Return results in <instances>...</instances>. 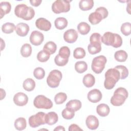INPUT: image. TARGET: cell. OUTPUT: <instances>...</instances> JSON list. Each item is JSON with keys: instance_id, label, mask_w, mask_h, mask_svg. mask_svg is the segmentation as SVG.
<instances>
[{"instance_id": "39", "label": "cell", "mask_w": 131, "mask_h": 131, "mask_svg": "<svg viewBox=\"0 0 131 131\" xmlns=\"http://www.w3.org/2000/svg\"><path fill=\"white\" fill-rule=\"evenodd\" d=\"M85 56V51L83 48L81 47L76 48L73 52V56L75 59L83 58Z\"/></svg>"}, {"instance_id": "18", "label": "cell", "mask_w": 131, "mask_h": 131, "mask_svg": "<svg viewBox=\"0 0 131 131\" xmlns=\"http://www.w3.org/2000/svg\"><path fill=\"white\" fill-rule=\"evenodd\" d=\"M97 113L101 117L107 116L110 112V108L108 105L105 103H101L97 105L96 108Z\"/></svg>"}, {"instance_id": "31", "label": "cell", "mask_w": 131, "mask_h": 131, "mask_svg": "<svg viewBox=\"0 0 131 131\" xmlns=\"http://www.w3.org/2000/svg\"><path fill=\"white\" fill-rule=\"evenodd\" d=\"M32 47L29 43L24 44L20 49V54L24 57H28L31 55Z\"/></svg>"}, {"instance_id": "30", "label": "cell", "mask_w": 131, "mask_h": 131, "mask_svg": "<svg viewBox=\"0 0 131 131\" xmlns=\"http://www.w3.org/2000/svg\"><path fill=\"white\" fill-rule=\"evenodd\" d=\"M75 69L78 73H82L88 69V64L84 61H79L75 64Z\"/></svg>"}, {"instance_id": "21", "label": "cell", "mask_w": 131, "mask_h": 131, "mask_svg": "<svg viewBox=\"0 0 131 131\" xmlns=\"http://www.w3.org/2000/svg\"><path fill=\"white\" fill-rule=\"evenodd\" d=\"M11 9V5L8 2H2L0 3L1 10V18L8 13H9Z\"/></svg>"}, {"instance_id": "41", "label": "cell", "mask_w": 131, "mask_h": 131, "mask_svg": "<svg viewBox=\"0 0 131 131\" xmlns=\"http://www.w3.org/2000/svg\"><path fill=\"white\" fill-rule=\"evenodd\" d=\"M33 75L37 79H42L45 76V71L43 68L37 67L34 69L33 71Z\"/></svg>"}, {"instance_id": "43", "label": "cell", "mask_w": 131, "mask_h": 131, "mask_svg": "<svg viewBox=\"0 0 131 131\" xmlns=\"http://www.w3.org/2000/svg\"><path fill=\"white\" fill-rule=\"evenodd\" d=\"M90 43L92 42H98L101 43V36L98 33H93L90 38Z\"/></svg>"}, {"instance_id": "37", "label": "cell", "mask_w": 131, "mask_h": 131, "mask_svg": "<svg viewBox=\"0 0 131 131\" xmlns=\"http://www.w3.org/2000/svg\"><path fill=\"white\" fill-rule=\"evenodd\" d=\"M115 69L118 70L120 74V79H124L128 75V71L126 67L122 65L117 66L115 67Z\"/></svg>"}, {"instance_id": "14", "label": "cell", "mask_w": 131, "mask_h": 131, "mask_svg": "<svg viewBox=\"0 0 131 131\" xmlns=\"http://www.w3.org/2000/svg\"><path fill=\"white\" fill-rule=\"evenodd\" d=\"M35 25L38 29L45 31H49L51 28L50 21L43 17L38 18L35 21Z\"/></svg>"}, {"instance_id": "12", "label": "cell", "mask_w": 131, "mask_h": 131, "mask_svg": "<svg viewBox=\"0 0 131 131\" xmlns=\"http://www.w3.org/2000/svg\"><path fill=\"white\" fill-rule=\"evenodd\" d=\"M78 37V33L74 29H69L63 34L64 40L68 43L75 42Z\"/></svg>"}, {"instance_id": "44", "label": "cell", "mask_w": 131, "mask_h": 131, "mask_svg": "<svg viewBox=\"0 0 131 131\" xmlns=\"http://www.w3.org/2000/svg\"><path fill=\"white\" fill-rule=\"evenodd\" d=\"M95 11H97L98 12H99L102 16V19H104L105 18H106L108 16V12L107 10L103 7H100L97 8Z\"/></svg>"}, {"instance_id": "19", "label": "cell", "mask_w": 131, "mask_h": 131, "mask_svg": "<svg viewBox=\"0 0 131 131\" xmlns=\"http://www.w3.org/2000/svg\"><path fill=\"white\" fill-rule=\"evenodd\" d=\"M82 82L86 88L92 87L95 83V78L91 74H87L83 78Z\"/></svg>"}, {"instance_id": "27", "label": "cell", "mask_w": 131, "mask_h": 131, "mask_svg": "<svg viewBox=\"0 0 131 131\" xmlns=\"http://www.w3.org/2000/svg\"><path fill=\"white\" fill-rule=\"evenodd\" d=\"M66 107L70 108L75 112H76L81 107V102L80 100L77 99L71 100L67 103Z\"/></svg>"}, {"instance_id": "26", "label": "cell", "mask_w": 131, "mask_h": 131, "mask_svg": "<svg viewBox=\"0 0 131 131\" xmlns=\"http://www.w3.org/2000/svg\"><path fill=\"white\" fill-rule=\"evenodd\" d=\"M15 128L18 130L25 129L27 126L26 120L25 118L19 117L16 119L14 122Z\"/></svg>"}, {"instance_id": "34", "label": "cell", "mask_w": 131, "mask_h": 131, "mask_svg": "<svg viewBox=\"0 0 131 131\" xmlns=\"http://www.w3.org/2000/svg\"><path fill=\"white\" fill-rule=\"evenodd\" d=\"M62 116L63 118L67 120L72 119L75 116V111L72 109L66 107L63 109L61 113Z\"/></svg>"}, {"instance_id": "35", "label": "cell", "mask_w": 131, "mask_h": 131, "mask_svg": "<svg viewBox=\"0 0 131 131\" xmlns=\"http://www.w3.org/2000/svg\"><path fill=\"white\" fill-rule=\"evenodd\" d=\"M50 56V54L46 51L42 50L39 51L37 55V60L41 62H44L48 60Z\"/></svg>"}, {"instance_id": "13", "label": "cell", "mask_w": 131, "mask_h": 131, "mask_svg": "<svg viewBox=\"0 0 131 131\" xmlns=\"http://www.w3.org/2000/svg\"><path fill=\"white\" fill-rule=\"evenodd\" d=\"M102 95L100 90L95 89L91 90L88 94V100L92 103H97L101 100Z\"/></svg>"}, {"instance_id": "17", "label": "cell", "mask_w": 131, "mask_h": 131, "mask_svg": "<svg viewBox=\"0 0 131 131\" xmlns=\"http://www.w3.org/2000/svg\"><path fill=\"white\" fill-rule=\"evenodd\" d=\"M45 120L46 124L52 125L55 124L58 120L57 114L54 112H50L45 115Z\"/></svg>"}, {"instance_id": "1", "label": "cell", "mask_w": 131, "mask_h": 131, "mask_svg": "<svg viewBox=\"0 0 131 131\" xmlns=\"http://www.w3.org/2000/svg\"><path fill=\"white\" fill-rule=\"evenodd\" d=\"M105 78L104 88L107 90H111L114 88L116 83L120 79V74L116 69H109L105 73Z\"/></svg>"}, {"instance_id": "20", "label": "cell", "mask_w": 131, "mask_h": 131, "mask_svg": "<svg viewBox=\"0 0 131 131\" xmlns=\"http://www.w3.org/2000/svg\"><path fill=\"white\" fill-rule=\"evenodd\" d=\"M88 50L90 54L92 55L97 54L101 51V43L98 42L90 43L88 46Z\"/></svg>"}, {"instance_id": "29", "label": "cell", "mask_w": 131, "mask_h": 131, "mask_svg": "<svg viewBox=\"0 0 131 131\" xmlns=\"http://www.w3.org/2000/svg\"><path fill=\"white\" fill-rule=\"evenodd\" d=\"M115 59L119 62H124L127 58L128 55L124 50H119L115 52L114 55Z\"/></svg>"}, {"instance_id": "6", "label": "cell", "mask_w": 131, "mask_h": 131, "mask_svg": "<svg viewBox=\"0 0 131 131\" xmlns=\"http://www.w3.org/2000/svg\"><path fill=\"white\" fill-rule=\"evenodd\" d=\"M62 73L58 70L51 71L47 78V82L48 85L52 88H56L59 85L60 81L62 79Z\"/></svg>"}, {"instance_id": "47", "label": "cell", "mask_w": 131, "mask_h": 131, "mask_svg": "<svg viewBox=\"0 0 131 131\" xmlns=\"http://www.w3.org/2000/svg\"><path fill=\"white\" fill-rule=\"evenodd\" d=\"M0 90H1V100H2L6 96V92H5V90H4L3 89H1Z\"/></svg>"}, {"instance_id": "11", "label": "cell", "mask_w": 131, "mask_h": 131, "mask_svg": "<svg viewBox=\"0 0 131 131\" xmlns=\"http://www.w3.org/2000/svg\"><path fill=\"white\" fill-rule=\"evenodd\" d=\"M13 102L17 106H24L28 102V97L26 94L23 92H18L13 97Z\"/></svg>"}, {"instance_id": "40", "label": "cell", "mask_w": 131, "mask_h": 131, "mask_svg": "<svg viewBox=\"0 0 131 131\" xmlns=\"http://www.w3.org/2000/svg\"><path fill=\"white\" fill-rule=\"evenodd\" d=\"M121 32L125 36H128L131 33V24L129 22L123 23L121 26Z\"/></svg>"}, {"instance_id": "23", "label": "cell", "mask_w": 131, "mask_h": 131, "mask_svg": "<svg viewBox=\"0 0 131 131\" xmlns=\"http://www.w3.org/2000/svg\"><path fill=\"white\" fill-rule=\"evenodd\" d=\"M94 6L93 0H81L79 3V8L82 11L91 10Z\"/></svg>"}, {"instance_id": "42", "label": "cell", "mask_w": 131, "mask_h": 131, "mask_svg": "<svg viewBox=\"0 0 131 131\" xmlns=\"http://www.w3.org/2000/svg\"><path fill=\"white\" fill-rule=\"evenodd\" d=\"M68 61H69V59L61 58L59 56L58 54H57L54 58V62L55 64L58 66H61V67L64 66L66 64H67V63L68 62Z\"/></svg>"}, {"instance_id": "46", "label": "cell", "mask_w": 131, "mask_h": 131, "mask_svg": "<svg viewBox=\"0 0 131 131\" xmlns=\"http://www.w3.org/2000/svg\"><path fill=\"white\" fill-rule=\"evenodd\" d=\"M42 1L41 0H31L30 1V3L34 7H37L40 5V4L41 3Z\"/></svg>"}, {"instance_id": "3", "label": "cell", "mask_w": 131, "mask_h": 131, "mask_svg": "<svg viewBox=\"0 0 131 131\" xmlns=\"http://www.w3.org/2000/svg\"><path fill=\"white\" fill-rule=\"evenodd\" d=\"M101 42L106 46H112L117 48L122 44V39L120 35L111 32H105L101 37Z\"/></svg>"}, {"instance_id": "38", "label": "cell", "mask_w": 131, "mask_h": 131, "mask_svg": "<svg viewBox=\"0 0 131 131\" xmlns=\"http://www.w3.org/2000/svg\"><path fill=\"white\" fill-rule=\"evenodd\" d=\"M58 55L61 58L69 59L70 55V49L67 46H63L61 47L59 49Z\"/></svg>"}, {"instance_id": "49", "label": "cell", "mask_w": 131, "mask_h": 131, "mask_svg": "<svg viewBox=\"0 0 131 131\" xmlns=\"http://www.w3.org/2000/svg\"><path fill=\"white\" fill-rule=\"evenodd\" d=\"M1 51H2L4 49V48H5V42L4 41V40L2 38H1Z\"/></svg>"}, {"instance_id": "4", "label": "cell", "mask_w": 131, "mask_h": 131, "mask_svg": "<svg viewBox=\"0 0 131 131\" xmlns=\"http://www.w3.org/2000/svg\"><path fill=\"white\" fill-rule=\"evenodd\" d=\"M128 96V92L125 88H118L115 90L113 96L111 97V103L114 106H120L124 103Z\"/></svg>"}, {"instance_id": "7", "label": "cell", "mask_w": 131, "mask_h": 131, "mask_svg": "<svg viewBox=\"0 0 131 131\" xmlns=\"http://www.w3.org/2000/svg\"><path fill=\"white\" fill-rule=\"evenodd\" d=\"M106 61V58L103 55H99L94 57L91 65L92 71L96 74L101 73L105 68Z\"/></svg>"}, {"instance_id": "15", "label": "cell", "mask_w": 131, "mask_h": 131, "mask_svg": "<svg viewBox=\"0 0 131 131\" xmlns=\"http://www.w3.org/2000/svg\"><path fill=\"white\" fill-rule=\"evenodd\" d=\"M85 124L88 128L91 130L97 129L99 126V120L98 118L93 115H89L85 120Z\"/></svg>"}, {"instance_id": "28", "label": "cell", "mask_w": 131, "mask_h": 131, "mask_svg": "<svg viewBox=\"0 0 131 131\" xmlns=\"http://www.w3.org/2000/svg\"><path fill=\"white\" fill-rule=\"evenodd\" d=\"M78 32L82 35H86L89 33L91 30L90 26L85 22H81L77 26Z\"/></svg>"}, {"instance_id": "8", "label": "cell", "mask_w": 131, "mask_h": 131, "mask_svg": "<svg viewBox=\"0 0 131 131\" xmlns=\"http://www.w3.org/2000/svg\"><path fill=\"white\" fill-rule=\"evenodd\" d=\"M33 104L37 108L50 109L53 106L52 101L45 96L44 95H39L37 96L34 99Z\"/></svg>"}, {"instance_id": "25", "label": "cell", "mask_w": 131, "mask_h": 131, "mask_svg": "<svg viewBox=\"0 0 131 131\" xmlns=\"http://www.w3.org/2000/svg\"><path fill=\"white\" fill-rule=\"evenodd\" d=\"M23 86L25 90L31 92L33 91L35 87V82L32 78H27L24 80Z\"/></svg>"}, {"instance_id": "32", "label": "cell", "mask_w": 131, "mask_h": 131, "mask_svg": "<svg viewBox=\"0 0 131 131\" xmlns=\"http://www.w3.org/2000/svg\"><path fill=\"white\" fill-rule=\"evenodd\" d=\"M57 46L53 41L47 42L43 46V50L46 51L51 54H53L56 51Z\"/></svg>"}, {"instance_id": "24", "label": "cell", "mask_w": 131, "mask_h": 131, "mask_svg": "<svg viewBox=\"0 0 131 131\" xmlns=\"http://www.w3.org/2000/svg\"><path fill=\"white\" fill-rule=\"evenodd\" d=\"M68 20L67 19L63 17H60L57 18L54 21V25L56 27L58 30H63L66 28L68 26Z\"/></svg>"}, {"instance_id": "36", "label": "cell", "mask_w": 131, "mask_h": 131, "mask_svg": "<svg viewBox=\"0 0 131 131\" xmlns=\"http://www.w3.org/2000/svg\"><path fill=\"white\" fill-rule=\"evenodd\" d=\"M67 99V95L66 93L60 92L57 94L54 97V101L56 104H60L64 102Z\"/></svg>"}, {"instance_id": "5", "label": "cell", "mask_w": 131, "mask_h": 131, "mask_svg": "<svg viewBox=\"0 0 131 131\" xmlns=\"http://www.w3.org/2000/svg\"><path fill=\"white\" fill-rule=\"evenodd\" d=\"M68 0H56L52 5V10L55 14L67 12L70 10V2Z\"/></svg>"}, {"instance_id": "33", "label": "cell", "mask_w": 131, "mask_h": 131, "mask_svg": "<svg viewBox=\"0 0 131 131\" xmlns=\"http://www.w3.org/2000/svg\"><path fill=\"white\" fill-rule=\"evenodd\" d=\"M15 26L12 23H6L3 25L2 27V31L6 34H10L15 30Z\"/></svg>"}, {"instance_id": "10", "label": "cell", "mask_w": 131, "mask_h": 131, "mask_svg": "<svg viewBox=\"0 0 131 131\" xmlns=\"http://www.w3.org/2000/svg\"><path fill=\"white\" fill-rule=\"evenodd\" d=\"M43 34L38 31H33L30 36V41L34 46H39L43 41Z\"/></svg>"}, {"instance_id": "45", "label": "cell", "mask_w": 131, "mask_h": 131, "mask_svg": "<svg viewBox=\"0 0 131 131\" xmlns=\"http://www.w3.org/2000/svg\"><path fill=\"white\" fill-rule=\"evenodd\" d=\"M69 131H78V130H82V129L80 128V127L76 124H72L71 125H70L69 127Z\"/></svg>"}, {"instance_id": "48", "label": "cell", "mask_w": 131, "mask_h": 131, "mask_svg": "<svg viewBox=\"0 0 131 131\" xmlns=\"http://www.w3.org/2000/svg\"><path fill=\"white\" fill-rule=\"evenodd\" d=\"M65 129L62 126H58L55 128L54 129V130H64Z\"/></svg>"}, {"instance_id": "2", "label": "cell", "mask_w": 131, "mask_h": 131, "mask_svg": "<svg viewBox=\"0 0 131 131\" xmlns=\"http://www.w3.org/2000/svg\"><path fill=\"white\" fill-rule=\"evenodd\" d=\"M15 15L25 20H29L32 19L35 15V11L31 7H28L26 5L21 4L17 5L14 9Z\"/></svg>"}, {"instance_id": "9", "label": "cell", "mask_w": 131, "mask_h": 131, "mask_svg": "<svg viewBox=\"0 0 131 131\" xmlns=\"http://www.w3.org/2000/svg\"><path fill=\"white\" fill-rule=\"evenodd\" d=\"M46 114L42 112H38L34 115L30 116L29 118V124L33 128L37 127L46 123L45 120Z\"/></svg>"}, {"instance_id": "16", "label": "cell", "mask_w": 131, "mask_h": 131, "mask_svg": "<svg viewBox=\"0 0 131 131\" xmlns=\"http://www.w3.org/2000/svg\"><path fill=\"white\" fill-rule=\"evenodd\" d=\"M29 26L26 23H18L15 27V32L16 34L21 37L26 36L29 31Z\"/></svg>"}, {"instance_id": "22", "label": "cell", "mask_w": 131, "mask_h": 131, "mask_svg": "<svg viewBox=\"0 0 131 131\" xmlns=\"http://www.w3.org/2000/svg\"><path fill=\"white\" fill-rule=\"evenodd\" d=\"M102 19L101 15L98 12L95 11L89 15V21L93 25L98 24Z\"/></svg>"}]
</instances>
